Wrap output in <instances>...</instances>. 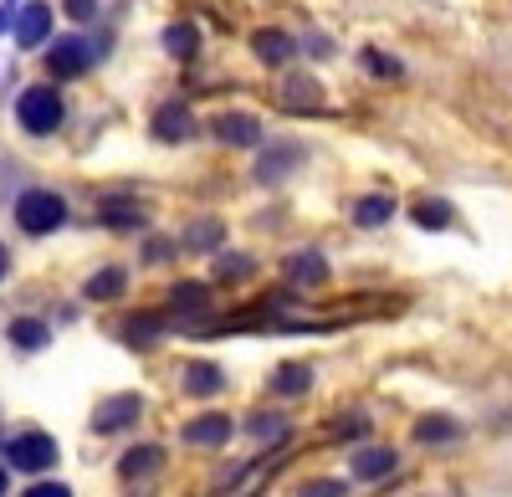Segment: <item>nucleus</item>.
I'll use <instances>...</instances> for the list:
<instances>
[{
	"instance_id": "obj_1",
	"label": "nucleus",
	"mask_w": 512,
	"mask_h": 497,
	"mask_svg": "<svg viewBox=\"0 0 512 497\" xmlns=\"http://www.w3.org/2000/svg\"><path fill=\"white\" fill-rule=\"evenodd\" d=\"M62 118H67V103H62V93L52 88V82H36V88H26L21 98H16V123L26 134H57L62 129Z\"/></svg>"
},
{
	"instance_id": "obj_2",
	"label": "nucleus",
	"mask_w": 512,
	"mask_h": 497,
	"mask_svg": "<svg viewBox=\"0 0 512 497\" xmlns=\"http://www.w3.org/2000/svg\"><path fill=\"white\" fill-rule=\"evenodd\" d=\"M62 221H67V200L57 190H26L16 200V226L26 236H52Z\"/></svg>"
},
{
	"instance_id": "obj_3",
	"label": "nucleus",
	"mask_w": 512,
	"mask_h": 497,
	"mask_svg": "<svg viewBox=\"0 0 512 497\" xmlns=\"http://www.w3.org/2000/svg\"><path fill=\"white\" fill-rule=\"evenodd\" d=\"M6 462L16 472H47V467H57V441L47 431H21L6 441Z\"/></svg>"
},
{
	"instance_id": "obj_4",
	"label": "nucleus",
	"mask_w": 512,
	"mask_h": 497,
	"mask_svg": "<svg viewBox=\"0 0 512 497\" xmlns=\"http://www.w3.org/2000/svg\"><path fill=\"white\" fill-rule=\"evenodd\" d=\"M88 67H93V47L82 36H57L47 47V72L52 77H82Z\"/></svg>"
},
{
	"instance_id": "obj_5",
	"label": "nucleus",
	"mask_w": 512,
	"mask_h": 497,
	"mask_svg": "<svg viewBox=\"0 0 512 497\" xmlns=\"http://www.w3.org/2000/svg\"><path fill=\"white\" fill-rule=\"evenodd\" d=\"M144 416V400L139 395H113V400H103L98 410H93V431L98 436H118V431H128Z\"/></svg>"
},
{
	"instance_id": "obj_6",
	"label": "nucleus",
	"mask_w": 512,
	"mask_h": 497,
	"mask_svg": "<svg viewBox=\"0 0 512 497\" xmlns=\"http://www.w3.org/2000/svg\"><path fill=\"white\" fill-rule=\"evenodd\" d=\"M210 134H216L221 144H231V149H251L256 139H262V118L256 113H216L210 118Z\"/></svg>"
},
{
	"instance_id": "obj_7",
	"label": "nucleus",
	"mask_w": 512,
	"mask_h": 497,
	"mask_svg": "<svg viewBox=\"0 0 512 497\" xmlns=\"http://www.w3.org/2000/svg\"><path fill=\"white\" fill-rule=\"evenodd\" d=\"M195 134V113L185 108V103H164L159 113H154V139L159 144H185Z\"/></svg>"
},
{
	"instance_id": "obj_8",
	"label": "nucleus",
	"mask_w": 512,
	"mask_h": 497,
	"mask_svg": "<svg viewBox=\"0 0 512 497\" xmlns=\"http://www.w3.org/2000/svg\"><path fill=\"white\" fill-rule=\"evenodd\" d=\"M47 36H52V6L31 0V6L16 16V41H21V47H41Z\"/></svg>"
},
{
	"instance_id": "obj_9",
	"label": "nucleus",
	"mask_w": 512,
	"mask_h": 497,
	"mask_svg": "<svg viewBox=\"0 0 512 497\" xmlns=\"http://www.w3.org/2000/svg\"><path fill=\"white\" fill-rule=\"evenodd\" d=\"M297 164H303V149H297V144H277V149H267L262 159H256V180L277 185L287 170H297Z\"/></svg>"
},
{
	"instance_id": "obj_10",
	"label": "nucleus",
	"mask_w": 512,
	"mask_h": 497,
	"mask_svg": "<svg viewBox=\"0 0 512 497\" xmlns=\"http://www.w3.org/2000/svg\"><path fill=\"white\" fill-rule=\"evenodd\" d=\"M251 52L262 57L267 67H282V62L297 52V41H292L287 31H272V26H267V31H256V36H251Z\"/></svg>"
},
{
	"instance_id": "obj_11",
	"label": "nucleus",
	"mask_w": 512,
	"mask_h": 497,
	"mask_svg": "<svg viewBox=\"0 0 512 497\" xmlns=\"http://www.w3.org/2000/svg\"><path fill=\"white\" fill-rule=\"evenodd\" d=\"M210 308V287L205 282H175L169 287V313L175 318H190V313H205Z\"/></svg>"
},
{
	"instance_id": "obj_12",
	"label": "nucleus",
	"mask_w": 512,
	"mask_h": 497,
	"mask_svg": "<svg viewBox=\"0 0 512 497\" xmlns=\"http://www.w3.org/2000/svg\"><path fill=\"white\" fill-rule=\"evenodd\" d=\"M395 467H400V457H395L390 446H369V451H359V457H354V477L359 482H379V477H390Z\"/></svg>"
},
{
	"instance_id": "obj_13",
	"label": "nucleus",
	"mask_w": 512,
	"mask_h": 497,
	"mask_svg": "<svg viewBox=\"0 0 512 497\" xmlns=\"http://www.w3.org/2000/svg\"><path fill=\"white\" fill-rule=\"evenodd\" d=\"M287 282L292 287H318V282H328V262L318 252H292L287 257Z\"/></svg>"
},
{
	"instance_id": "obj_14",
	"label": "nucleus",
	"mask_w": 512,
	"mask_h": 497,
	"mask_svg": "<svg viewBox=\"0 0 512 497\" xmlns=\"http://www.w3.org/2000/svg\"><path fill=\"white\" fill-rule=\"evenodd\" d=\"M410 216H415V226H420V231H446V226L456 221L451 200H441V195H420Z\"/></svg>"
},
{
	"instance_id": "obj_15",
	"label": "nucleus",
	"mask_w": 512,
	"mask_h": 497,
	"mask_svg": "<svg viewBox=\"0 0 512 497\" xmlns=\"http://www.w3.org/2000/svg\"><path fill=\"white\" fill-rule=\"evenodd\" d=\"M180 436H185L190 446H226V441H231V421H226V416H200V421H190Z\"/></svg>"
},
{
	"instance_id": "obj_16",
	"label": "nucleus",
	"mask_w": 512,
	"mask_h": 497,
	"mask_svg": "<svg viewBox=\"0 0 512 497\" xmlns=\"http://www.w3.org/2000/svg\"><path fill=\"white\" fill-rule=\"evenodd\" d=\"M185 390H190V395H216V390H226L221 364H210V359H195V364H185Z\"/></svg>"
},
{
	"instance_id": "obj_17",
	"label": "nucleus",
	"mask_w": 512,
	"mask_h": 497,
	"mask_svg": "<svg viewBox=\"0 0 512 497\" xmlns=\"http://www.w3.org/2000/svg\"><path fill=\"white\" fill-rule=\"evenodd\" d=\"M123 287H128V272L123 267H103L98 277H88L82 293H88L93 303H113V298H123Z\"/></svg>"
},
{
	"instance_id": "obj_18",
	"label": "nucleus",
	"mask_w": 512,
	"mask_h": 497,
	"mask_svg": "<svg viewBox=\"0 0 512 497\" xmlns=\"http://www.w3.org/2000/svg\"><path fill=\"white\" fill-rule=\"evenodd\" d=\"M159 467H164V446H134V451H123V462H118L123 477H149Z\"/></svg>"
},
{
	"instance_id": "obj_19",
	"label": "nucleus",
	"mask_w": 512,
	"mask_h": 497,
	"mask_svg": "<svg viewBox=\"0 0 512 497\" xmlns=\"http://www.w3.org/2000/svg\"><path fill=\"white\" fill-rule=\"evenodd\" d=\"M415 441L446 446V441H461V426H456L451 416H420V421H415Z\"/></svg>"
},
{
	"instance_id": "obj_20",
	"label": "nucleus",
	"mask_w": 512,
	"mask_h": 497,
	"mask_svg": "<svg viewBox=\"0 0 512 497\" xmlns=\"http://www.w3.org/2000/svg\"><path fill=\"white\" fill-rule=\"evenodd\" d=\"M164 52H169V57H180V62H190V57L200 52V31H195L190 21H175V26L164 31Z\"/></svg>"
},
{
	"instance_id": "obj_21",
	"label": "nucleus",
	"mask_w": 512,
	"mask_h": 497,
	"mask_svg": "<svg viewBox=\"0 0 512 497\" xmlns=\"http://www.w3.org/2000/svg\"><path fill=\"white\" fill-rule=\"evenodd\" d=\"M6 339L16 344V349H41L52 339V328L41 323V318H11V328H6Z\"/></svg>"
},
{
	"instance_id": "obj_22",
	"label": "nucleus",
	"mask_w": 512,
	"mask_h": 497,
	"mask_svg": "<svg viewBox=\"0 0 512 497\" xmlns=\"http://www.w3.org/2000/svg\"><path fill=\"white\" fill-rule=\"evenodd\" d=\"M308 385H313V369L308 364H282L277 375H272V390L277 395H308Z\"/></svg>"
},
{
	"instance_id": "obj_23",
	"label": "nucleus",
	"mask_w": 512,
	"mask_h": 497,
	"mask_svg": "<svg viewBox=\"0 0 512 497\" xmlns=\"http://www.w3.org/2000/svg\"><path fill=\"white\" fill-rule=\"evenodd\" d=\"M221 241H226V226L221 221H195L190 231H185V246H195V252H221Z\"/></svg>"
},
{
	"instance_id": "obj_24",
	"label": "nucleus",
	"mask_w": 512,
	"mask_h": 497,
	"mask_svg": "<svg viewBox=\"0 0 512 497\" xmlns=\"http://www.w3.org/2000/svg\"><path fill=\"white\" fill-rule=\"evenodd\" d=\"M390 216H395V200H390V195H364V200L354 205V221H359V226H384Z\"/></svg>"
},
{
	"instance_id": "obj_25",
	"label": "nucleus",
	"mask_w": 512,
	"mask_h": 497,
	"mask_svg": "<svg viewBox=\"0 0 512 497\" xmlns=\"http://www.w3.org/2000/svg\"><path fill=\"white\" fill-rule=\"evenodd\" d=\"M103 226H113V231H134V226H144V211H139V205H118V200H108V205H103Z\"/></svg>"
},
{
	"instance_id": "obj_26",
	"label": "nucleus",
	"mask_w": 512,
	"mask_h": 497,
	"mask_svg": "<svg viewBox=\"0 0 512 497\" xmlns=\"http://www.w3.org/2000/svg\"><path fill=\"white\" fill-rule=\"evenodd\" d=\"M246 277H256V262H251V257L226 252V257L216 262V282H246Z\"/></svg>"
},
{
	"instance_id": "obj_27",
	"label": "nucleus",
	"mask_w": 512,
	"mask_h": 497,
	"mask_svg": "<svg viewBox=\"0 0 512 497\" xmlns=\"http://www.w3.org/2000/svg\"><path fill=\"white\" fill-rule=\"evenodd\" d=\"M159 334H164V318H154V313H139L134 323L123 328V339H128V344H154Z\"/></svg>"
},
{
	"instance_id": "obj_28",
	"label": "nucleus",
	"mask_w": 512,
	"mask_h": 497,
	"mask_svg": "<svg viewBox=\"0 0 512 497\" xmlns=\"http://www.w3.org/2000/svg\"><path fill=\"white\" fill-rule=\"evenodd\" d=\"M246 431H251L256 441H287V416H251Z\"/></svg>"
},
{
	"instance_id": "obj_29",
	"label": "nucleus",
	"mask_w": 512,
	"mask_h": 497,
	"mask_svg": "<svg viewBox=\"0 0 512 497\" xmlns=\"http://www.w3.org/2000/svg\"><path fill=\"white\" fill-rule=\"evenodd\" d=\"M282 93H287L292 108H297V103H303V108H318V82H313V77H292Z\"/></svg>"
},
{
	"instance_id": "obj_30",
	"label": "nucleus",
	"mask_w": 512,
	"mask_h": 497,
	"mask_svg": "<svg viewBox=\"0 0 512 497\" xmlns=\"http://www.w3.org/2000/svg\"><path fill=\"white\" fill-rule=\"evenodd\" d=\"M364 72H369V77H400L405 67H400L390 52H374V47H369V52H364Z\"/></svg>"
},
{
	"instance_id": "obj_31",
	"label": "nucleus",
	"mask_w": 512,
	"mask_h": 497,
	"mask_svg": "<svg viewBox=\"0 0 512 497\" xmlns=\"http://www.w3.org/2000/svg\"><path fill=\"white\" fill-rule=\"evenodd\" d=\"M292 497H349V487L338 482V477H323V482H303Z\"/></svg>"
},
{
	"instance_id": "obj_32",
	"label": "nucleus",
	"mask_w": 512,
	"mask_h": 497,
	"mask_svg": "<svg viewBox=\"0 0 512 497\" xmlns=\"http://www.w3.org/2000/svg\"><path fill=\"white\" fill-rule=\"evenodd\" d=\"M369 421L364 416H344V421H333V436H364Z\"/></svg>"
},
{
	"instance_id": "obj_33",
	"label": "nucleus",
	"mask_w": 512,
	"mask_h": 497,
	"mask_svg": "<svg viewBox=\"0 0 512 497\" xmlns=\"http://www.w3.org/2000/svg\"><path fill=\"white\" fill-rule=\"evenodd\" d=\"M67 16L72 21H93L98 16V0H67Z\"/></svg>"
},
{
	"instance_id": "obj_34",
	"label": "nucleus",
	"mask_w": 512,
	"mask_h": 497,
	"mask_svg": "<svg viewBox=\"0 0 512 497\" xmlns=\"http://www.w3.org/2000/svg\"><path fill=\"white\" fill-rule=\"evenodd\" d=\"M21 497H72V492H67L62 482H36V487H31V492H21Z\"/></svg>"
},
{
	"instance_id": "obj_35",
	"label": "nucleus",
	"mask_w": 512,
	"mask_h": 497,
	"mask_svg": "<svg viewBox=\"0 0 512 497\" xmlns=\"http://www.w3.org/2000/svg\"><path fill=\"white\" fill-rule=\"evenodd\" d=\"M169 252H175V241H149L144 246V262H164Z\"/></svg>"
},
{
	"instance_id": "obj_36",
	"label": "nucleus",
	"mask_w": 512,
	"mask_h": 497,
	"mask_svg": "<svg viewBox=\"0 0 512 497\" xmlns=\"http://www.w3.org/2000/svg\"><path fill=\"white\" fill-rule=\"evenodd\" d=\"M11 272V257H6V246H0V277H6Z\"/></svg>"
},
{
	"instance_id": "obj_37",
	"label": "nucleus",
	"mask_w": 512,
	"mask_h": 497,
	"mask_svg": "<svg viewBox=\"0 0 512 497\" xmlns=\"http://www.w3.org/2000/svg\"><path fill=\"white\" fill-rule=\"evenodd\" d=\"M6 487H11V477H6V467H0V497H6Z\"/></svg>"
},
{
	"instance_id": "obj_38",
	"label": "nucleus",
	"mask_w": 512,
	"mask_h": 497,
	"mask_svg": "<svg viewBox=\"0 0 512 497\" xmlns=\"http://www.w3.org/2000/svg\"><path fill=\"white\" fill-rule=\"evenodd\" d=\"M0 31H6V11H0Z\"/></svg>"
}]
</instances>
